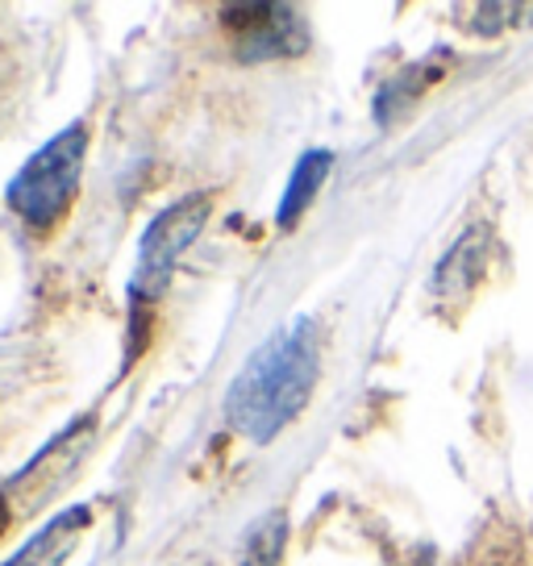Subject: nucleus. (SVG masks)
Segmentation results:
<instances>
[{
  "label": "nucleus",
  "mask_w": 533,
  "mask_h": 566,
  "mask_svg": "<svg viewBox=\"0 0 533 566\" xmlns=\"http://www.w3.org/2000/svg\"><path fill=\"white\" fill-rule=\"evenodd\" d=\"M321 375V337L309 317L275 329L250 363L238 371L226 396V421L247 442L266 446L280 429L296 421V412L309 405Z\"/></svg>",
  "instance_id": "f257e3e1"
},
{
  "label": "nucleus",
  "mask_w": 533,
  "mask_h": 566,
  "mask_svg": "<svg viewBox=\"0 0 533 566\" xmlns=\"http://www.w3.org/2000/svg\"><path fill=\"white\" fill-rule=\"evenodd\" d=\"M84 155H88V129L75 122L63 134H54L46 146L4 188V205L18 212L30 230H46L63 212L72 209L84 176Z\"/></svg>",
  "instance_id": "f03ea898"
},
{
  "label": "nucleus",
  "mask_w": 533,
  "mask_h": 566,
  "mask_svg": "<svg viewBox=\"0 0 533 566\" xmlns=\"http://www.w3.org/2000/svg\"><path fill=\"white\" fill-rule=\"evenodd\" d=\"M209 209H213L209 196H179L176 205H167L146 226L143 242H138V266H134V280H129V304L134 308H150L167 292L179 254L200 238Z\"/></svg>",
  "instance_id": "7ed1b4c3"
},
{
  "label": "nucleus",
  "mask_w": 533,
  "mask_h": 566,
  "mask_svg": "<svg viewBox=\"0 0 533 566\" xmlns=\"http://www.w3.org/2000/svg\"><path fill=\"white\" fill-rule=\"evenodd\" d=\"M230 30H238V54L247 63L263 59H292L309 46L304 18L288 4H238L221 13Z\"/></svg>",
  "instance_id": "20e7f679"
},
{
  "label": "nucleus",
  "mask_w": 533,
  "mask_h": 566,
  "mask_svg": "<svg viewBox=\"0 0 533 566\" xmlns=\"http://www.w3.org/2000/svg\"><path fill=\"white\" fill-rule=\"evenodd\" d=\"M88 516L92 513L84 509V504H75V509H67V513H59L51 525H42V530H38L4 566H63L67 563V554L75 549V542H80V533L88 530Z\"/></svg>",
  "instance_id": "39448f33"
},
{
  "label": "nucleus",
  "mask_w": 533,
  "mask_h": 566,
  "mask_svg": "<svg viewBox=\"0 0 533 566\" xmlns=\"http://www.w3.org/2000/svg\"><path fill=\"white\" fill-rule=\"evenodd\" d=\"M330 171H334V150H309V155H301V163L292 167V179H288L284 188V200L275 209V221L284 230H292L301 221V212L313 205V196L321 192V184L330 179Z\"/></svg>",
  "instance_id": "423d86ee"
},
{
  "label": "nucleus",
  "mask_w": 533,
  "mask_h": 566,
  "mask_svg": "<svg viewBox=\"0 0 533 566\" xmlns=\"http://www.w3.org/2000/svg\"><path fill=\"white\" fill-rule=\"evenodd\" d=\"M483 247H488V242H483V230L462 233L459 247L438 263L433 287H438V292H467V287H475V280L483 275V263H488Z\"/></svg>",
  "instance_id": "0eeeda50"
},
{
  "label": "nucleus",
  "mask_w": 533,
  "mask_h": 566,
  "mask_svg": "<svg viewBox=\"0 0 533 566\" xmlns=\"http://www.w3.org/2000/svg\"><path fill=\"white\" fill-rule=\"evenodd\" d=\"M288 542V521L280 513L263 516L242 542V566H275Z\"/></svg>",
  "instance_id": "6e6552de"
}]
</instances>
